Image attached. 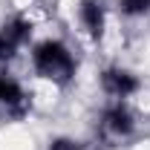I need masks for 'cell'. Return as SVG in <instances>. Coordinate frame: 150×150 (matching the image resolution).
I'll return each instance as SVG.
<instances>
[{"label": "cell", "instance_id": "1", "mask_svg": "<svg viewBox=\"0 0 150 150\" xmlns=\"http://www.w3.org/2000/svg\"><path fill=\"white\" fill-rule=\"evenodd\" d=\"M32 69H35L38 78H46L52 84H69L78 72V61H75L72 49L64 43V40H55V38H46V40H38L32 46Z\"/></svg>", "mask_w": 150, "mask_h": 150}, {"label": "cell", "instance_id": "2", "mask_svg": "<svg viewBox=\"0 0 150 150\" xmlns=\"http://www.w3.org/2000/svg\"><path fill=\"white\" fill-rule=\"evenodd\" d=\"M98 130L104 139L110 142H124L136 133V115L127 107V101H110L101 107V115H98Z\"/></svg>", "mask_w": 150, "mask_h": 150}, {"label": "cell", "instance_id": "3", "mask_svg": "<svg viewBox=\"0 0 150 150\" xmlns=\"http://www.w3.org/2000/svg\"><path fill=\"white\" fill-rule=\"evenodd\" d=\"M98 81H101V93L107 95L110 101H127V98H133L142 90V78L133 69L118 67V64L107 67L104 72L98 75Z\"/></svg>", "mask_w": 150, "mask_h": 150}, {"label": "cell", "instance_id": "4", "mask_svg": "<svg viewBox=\"0 0 150 150\" xmlns=\"http://www.w3.org/2000/svg\"><path fill=\"white\" fill-rule=\"evenodd\" d=\"M0 107L9 115H15V118H20L23 112L29 110V98L23 93L20 81L12 78L9 72H0Z\"/></svg>", "mask_w": 150, "mask_h": 150}, {"label": "cell", "instance_id": "5", "mask_svg": "<svg viewBox=\"0 0 150 150\" xmlns=\"http://www.w3.org/2000/svg\"><path fill=\"white\" fill-rule=\"evenodd\" d=\"M78 23L93 40H101L107 29V9L101 0H81L78 3Z\"/></svg>", "mask_w": 150, "mask_h": 150}, {"label": "cell", "instance_id": "6", "mask_svg": "<svg viewBox=\"0 0 150 150\" xmlns=\"http://www.w3.org/2000/svg\"><path fill=\"white\" fill-rule=\"evenodd\" d=\"M3 35L9 38L15 46H26L29 40H32V20L29 18H23V15H15V18H9L6 23H3V29H0Z\"/></svg>", "mask_w": 150, "mask_h": 150}, {"label": "cell", "instance_id": "7", "mask_svg": "<svg viewBox=\"0 0 150 150\" xmlns=\"http://www.w3.org/2000/svg\"><path fill=\"white\" fill-rule=\"evenodd\" d=\"M118 12L130 20L144 18V15H150V0H118Z\"/></svg>", "mask_w": 150, "mask_h": 150}, {"label": "cell", "instance_id": "8", "mask_svg": "<svg viewBox=\"0 0 150 150\" xmlns=\"http://www.w3.org/2000/svg\"><path fill=\"white\" fill-rule=\"evenodd\" d=\"M46 150H84V144L72 136H55V139H49Z\"/></svg>", "mask_w": 150, "mask_h": 150}, {"label": "cell", "instance_id": "9", "mask_svg": "<svg viewBox=\"0 0 150 150\" xmlns=\"http://www.w3.org/2000/svg\"><path fill=\"white\" fill-rule=\"evenodd\" d=\"M15 55H18V46H15L9 38L0 32V64H9V61H12Z\"/></svg>", "mask_w": 150, "mask_h": 150}]
</instances>
